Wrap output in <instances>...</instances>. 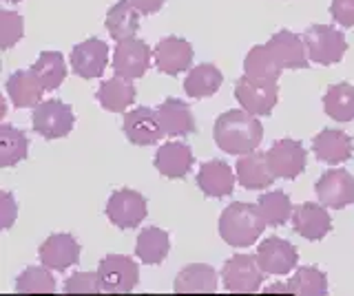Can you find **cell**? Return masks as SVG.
<instances>
[{
  "label": "cell",
  "mask_w": 354,
  "mask_h": 296,
  "mask_svg": "<svg viewBox=\"0 0 354 296\" xmlns=\"http://www.w3.org/2000/svg\"><path fill=\"white\" fill-rule=\"evenodd\" d=\"M97 279L106 294H129L136 290L140 281V268L131 257L109 255L100 261Z\"/></svg>",
  "instance_id": "cell-5"
},
{
  "label": "cell",
  "mask_w": 354,
  "mask_h": 296,
  "mask_svg": "<svg viewBox=\"0 0 354 296\" xmlns=\"http://www.w3.org/2000/svg\"><path fill=\"white\" fill-rule=\"evenodd\" d=\"M127 139L136 146H153L166 135L160 124L158 111H153L149 106L133 108L124 115V124H122Z\"/></svg>",
  "instance_id": "cell-10"
},
{
  "label": "cell",
  "mask_w": 354,
  "mask_h": 296,
  "mask_svg": "<svg viewBox=\"0 0 354 296\" xmlns=\"http://www.w3.org/2000/svg\"><path fill=\"white\" fill-rule=\"evenodd\" d=\"M177 294H213L217 290V272L206 263H191L175 279Z\"/></svg>",
  "instance_id": "cell-26"
},
{
  "label": "cell",
  "mask_w": 354,
  "mask_h": 296,
  "mask_svg": "<svg viewBox=\"0 0 354 296\" xmlns=\"http://www.w3.org/2000/svg\"><path fill=\"white\" fill-rule=\"evenodd\" d=\"M263 126L252 113L243 108H230L215 122V144L230 155H248L261 144Z\"/></svg>",
  "instance_id": "cell-1"
},
{
  "label": "cell",
  "mask_w": 354,
  "mask_h": 296,
  "mask_svg": "<svg viewBox=\"0 0 354 296\" xmlns=\"http://www.w3.org/2000/svg\"><path fill=\"white\" fill-rule=\"evenodd\" d=\"M129 3L133 5V9H136L138 14L149 16V14L160 12L162 5H164V0H129Z\"/></svg>",
  "instance_id": "cell-40"
},
{
  "label": "cell",
  "mask_w": 354,
  "mask_h": 296,
  "mask_svg": "<svg viewBox=\"0 0 354 296\" xmlns=\"http://www.w3.org/2000/svg\"><path fill=\"white\" fill-rule=\"evenodd\" d=\"M330 14L343 27H354V0H332Z\"/></svg>",
  "instance_id": "cell-39"
},
{
  "label": "cell",
  "mask_w": 354,
  "mask_h": 296,
  "mask_svg": "<svg viewBox=\"0 0 354 296\" xmlns=\"http://www.w3.org/2000/svg\"><path fill=\"white\" fill-rule=\"evenodd\" d=\"M109 60V47L104 40L88 38L80 45H75L71 51V69L75 75H80L84 80L100 78L106 69Z\"/></svg>",
  "instance_id": "cell-14"
},
{
  "label": "cell",
  "mask_w": 354,
  "mask_h": 296,
  "mask_svg": "<svg viewBox=\"0 0 354 296\" xmlns=\"http://www.w3.org/2000/svg\"><path fill=\"white\" fill-rule=\"evenodd\" d=\"M257 263L266 274H288L292 272L299 252L290 241L279 237H266L257 248Z\"/></svg>",
  "instance_id": "cell-12"
},
{
  "label": "cell",
  "mask_w": 354,
  "mask_h": 296,
  "mask_svg": "<svg viewBox=\"0 0 354 296\" xmlns=\"http://www.w3.org/2000/svg\"><path fill=\"white\" fill-rule=\"evenodd\" d=\"M193 166V150L180 141H166L155 152V168L169 179H182Z\"/></svg>",
  "instance_id": "cell-23"
},
{
  "label": "cell",
  "mask_w": 354,
  "mask_h": 296,
  "mask_svg": "<svg viewBox=\"0 0 354 296\" xmlns=\"http://www.w3.org/2000/svg\"><path fill=\"white\" fill-rule=\"evenodd\" d=\"M29 152V139L20 128L11 124L0 126V166L9 168L14 164L22 161Z\"/></svg>",
  "instance_id": "cell-34"
},
{
  "label": "cell",
  "mask_w": 354,
  "mask_h": 296,
  "mask_svg": "<svg viewBox=\"0 0 354 296\" xmlns=\"http://www.w3.org/2000/svg\"><path fill=\"white\" fill-rule=\"evenodd\" d=\"M5 3H20V0H5Z\"/></svg>",
  "instance_id": "cell-42"
},
{
  "label": "cell",
  "mask_w": 354,
  "mask_h": 296,
  "mask_svg": "<svg viewBox=\"0 0 354 296\" xmlns=\"http://www.w3.org/2000/svg\"><path fill=\"white\" fill-rule=\"evenodd\" d=\"M243 71H246V78L257 82V84H277L281 75V69L277 67L274 60L270 58L266 45H257L248 51L246 60H243Z\"/></svg>",
  "instance_id": "cell-30"
},
{
  "label": "cell",
  "mask_w": 354,
  "mask_h": 296,
  "mask_svg": "<svg viewBox=\"0 0 354 296\" xmlns=\"http://www.w3.org/2000/svg\"><path fill=\"white\" fill-rule=\"evenodd\" d=\"M266 49H268L270 58L274 64L283 69H306L310 64L308 58V47L301 36L292 34V31H277V34L266 42Z\"/></svg>",
  "instance_id": "cell-9"
},
{
  "label": "cell",
  "mask_w": 354,
  "mask_h": 296,
  "mask_svg": "<svg viewBox=\"0 0 354 296\" xmlns=\"http://www.w3.org/2000/svg\"><path fill=\"white\" fill-rule=\"evenodd\" d=\"M326 113L337 122H352L354 119V86L348 82L332 84L324 95Z\"/></svg>",
  "instance_id": "cell-32"
},
{
  "label": "cell",
  "mask_w": 354,
  "mask_h": 296,
  "mask_svg": "<svg viewBox=\"0 0 354 296\" xmlns=\"http://www.w3.org/2000/svg\"><path fill=\"white\" fill-rule=\"evenodd\" d=\"M31 71L44 86V91H53L64 82L66 78V64L60 51H42L38 60L33 62Z\"/></svg>",
  "instance_id": "cell-33"
},
{
  "label": "cell",
  "mask_w": 354,
  "mask_h": 296,
  "mask_svg": "<svg viewBox=\"0 0 354 296\" xmlns=\"http://www.w3.org/2000/svg\"><path fill=\"white\" fill-rule=\"evenodd\" d=\"M268 294L283 296H326L328 294V277L315 266L299 268L286 283L270 285Z\"/></svg>",
  "instance_id": "cell-17"
},
{
  "label": "cell",
  "mask_w": 354,
  "mask_h": 296,
  "mask_svg": "<svg viewBox=\"0 0 354 296\" xmlns=\"http://www.w3.org/2000/svg\"><path fill=\"white\" fill-rule=\"evenodd\" d=\"M25 34V20L20 14L3 9L0 12V47L11 49Z\"/></svg>",
  "instance_id": "cell-37"
},
{
  "label": "cell",
  "mask_w": 354,
  "mask_h": 296,
  "mask_svg": "<svg viewBox=\"0 0 354 296\" xmlns=\"http://www.w3.org/2000/svg\"><path fill=\"white\" fill-rule=\"evenodd\" d=\"M292 226L295 233L301 235L308 241H321L332 230V219L326 210V206L321 204H301L295 208L292 213Z\"/></svg>",
  "instance_id": "cell-20"
},
{
  "label": "cell",
  "mask_w": 354,
  "mask_h": 296,
  "mask_svg": "<svg viewBox=\"0 0 354 296\" xmlns=\"http://www.w3.org/2000/svg\"><path fill=\"white\" fill-rule=\"evenodd\" d=\"M111 64H113L115 75H122V78H129V80H138L149 71L151 49L147 42L136 40V38L118 42V47L113 51V62Z\"/></svg>",
  "instance_id": "cell-13"
},
{
  "label": "cell",
  "mask_w": 354,
  "mask_h": 296,
  "mask_svg": "<svg viewBox=\"0 0 354 296\" xmlns=\"http://www.w3.org/2000/svg\"><path fill=\"white\" fill-rule=\"evenodd\" d=\"M263 270L259 268L257 257L250 255H235L228 259L221 268V279L228 292H257L263 283Z\"/></svg>",
  "instance_id": "cell-6"
},
{
  "label": "cell",
  "mask_w": 354,
  "mask_h": 296,
  "mask_svg": "<svg viewBox=\"0 0 354 296\" xmlns=\"http://www.w3.org/2000/svg\"><path fill=\"white\" fill-rule=\"evenodd\" d=\"M147 210H149L147 199H144L138 190H131V188L115 190L106 201L109 221L122 230L138 228L142 224V219L147 217Z\"/></svg>",
  "instance_id": "cell-7"
},
{
  "label": "cell",
  "mask_w": 354,
  "mask_h": 296,
  "mask_svg": "<svg viewBox=\"0 0 354 296\" xmlns=\"http://www.w3.org/2000/svg\"><path fill=\"white\" fill-rule=\"evenodd\" d=\"M235 97L243 111L252 115H270L279 100V89L277 84H257L243 75L235 84Z\"/></svg>",
  "instance_id": "cell-15"
},
{
  "label": "cell",
  "mask_w": 354,
  "mask_h": 296,
  "mask_svg": "<svg viewBox=\"0 0 354 296\" xmlns=\"http://www.w3.org/2000/svg\"><path fill=\"white\" fill-rule=\"evenodd\" d=\"M33 130L44 139H60L71 133L75 124L73 108L62 100H47L33 108L31 115Z\"/></svg>",
  "instance_id": "cell-4"
},
{
  "label": "cell",
  "mask_w": 354,
  "mask_h": 296,
  "mask_svg": "<svg viewBox=\"0 0 354 296\" xmlns=\"http://www.w3.org/2000/svg\"><path fill=\"white\" fill-rule=\"evenodd\" d=\"M235 177L237 175L232 172V168L226 161L210 159L199 166L197 186L204 195L221 199V197H228V195H232V190H235Z\"/></svg>",
  "instance_id": "cell-19"
},
{
  "label": "cell",
  "mask_w": 354,
  "mask_h": 296,
  "mask_svg": "<svg viewBox=\"0 0 354 296\" xmlns=\"http://www.w3.org/2000/svg\"><path fill=\"white\" fill-rule=\"evenodd\" d=\"M9 100L16 108H36L40 104V97L44 93V86L36 78V73L29 71H16L5 84Z\"/></svg>",
  "instance_id": "cell-25"
},
{
  "label": "cell",
  "mask_w": 354,
  "mask_h": 296,
  "mask_svg": "<svg viewBox=\"0 0 354 296\" xmlns=\"http://www.w3.org/2000/svg\"><path fill=\"white\" fill-rule=\"evenodd\" d=\"M18 294H51L55 290V281L47 268L29 266L16 281Z\"/></svg>",
  "instance_id": "cell-36"
},
{
  "label": "cell",
  "mask_w": 354,
  "mask_h": 296,
  "mask_svg": "<svg viewBox=\"0 0 354 296\" xmlns=\"http://www.w3.org/2000/svg\"><path fill=\"white\" fill-rule=\"evenodd\" d=\"M266 157L274 177L295 179L306 170V148L297 139H277Z\"/></svg>",
  "instance_id": "cell-11"
},
{
  "label": "cell",
  "mask_w": 354,
  "mask_h": 296,
  "mask_svg": "<svg viewBox=\"0 0 354 296\" xmlns=\"http://www.w3.org/2000/svg\"><path fill=\"white\" fill-rule=\"evenodd\" d=\"M97 102L111 113H124L127 108L136 102V84L129 78H109L100 84L97 89Z\"/></svg>",
  "instance_id": "cell-27"
},
{
  "label": "cell",
  "mask_w": 354,
  "mask_h": 296,
  "mask_svg": "<svg viewBox=\"0 0 354 296\" xmlns=\"http://www.w3.org/2000/svg\"><path fill=\"white\" fill-rule=\"evenodd\" d=\"M313 150L319 161L343 164L352 157V137L337 128H326L313 139Z\"/></svg>",
  "instance_id": "cell-24"
},
{
  "label": "cell",
  "mask_w": 354,
  "mask_h": 296,
  "mask_svg": "<svg viewBox=\"0 0 354 296\" xmlns=\"http://www.w3.org/2000/svg\"><path fill=\"white\" fill-rule=\"evenodd\" d=\"M104 25H106V31H109L111 38L118 40V42H124V40H131L138 34L140 14L133 9V5L129 3V0H118V3L109 9Z\"/></svg>",
  "instance_id": "cell-28"
},
{
  "label": "cell",
  "mask_w": 354,
  "mask_h": 296,
  "mask_svg": "<svg viewBox=\"0 0 354 296\" xmlns=\"http://www.w3.org/2000/svg\"><path fill=\"white\" fill-rule=\"evenodd\" d=\"M153 60L155 67L166 75H177L186 71L193 62V47L191 42L184 38L169 36L158 42V47L153 49Z\"/></svg>",
  "instance_id": "cell-18"
},
{
  "label": "cell",
  "mask_w": 354,
  "mask_h": 296,
  "mask_svg": "<svg viewBox=\"0 0 354 296\" xmlns=\"http://www.w3.org/2000/svg\"><path fill=\"white\" fill-rule=\"evenodd\" d=\"M266 221L257 204L235 201L224 208L219 217V235L232 248H248L263 233Z\"/></svg>",
  "instance_id": "cell-2"
},
{
  "label": "cell",
  "mask_w": 354,
  "mask_h": 296,
  "mask_svg": "<svg viewBox=\"0 0 354 296\" xmlns=\"http://www.w3.org/2000/svg\"><path fill=\"white\" fill-rule=\"evenodd\" d=\"M315 193L321 206L341 210L354 201V177L343 168H332L317 179Z\"/></svg>",
  "instance_id": "cell-8"
},
{
  "label": "cell",
  "mask_w": 354,
  "mask_h": 296,
  "mask_svg": "<svg viewBox=\"0 0 354 296\" xmlns=\"http://www.w3.org/2000/svg\"><path fill=\"white\" fill-rule=\"evenodd\" d=\"M3 219H5V228H11L16 219V201L11 193H3Z\"/></svg>",
  "instance_id": "cell-41"
},
{
  "label": "cell",
  "mask_w": 354,
  "mask_h": 296,
  "mask_svg": "<svg viewBox=\"0 0 354 296\" xmlns=\"http://www.w3.org/2000/svg\"><path fill=\"white\" fill-rule=\"evenodd\" d=\"M235 175H237V181L246 190H263L277 179L270 172L268 157L257 150L239 157V161L235 164Z\"/></svg>",
  "instance_id": "cell-21"
},
{
  "label": "cell",
  "mask_w": 354,
  "mask_h": 296,
  "mask_svg": "<svg viewBox=\"0 0 354 296\" xmlns=\"http://www.w3.org/2000/svg\"><path fill=\"white\" fill-rule=\"evenodd\" d=\"M304 42L308 47V58L310 62L317 64H337L348 51V42L346 36L341 34L339 29L328 27V25H313L306 29Z\"/></svg>",
  "instance_id": "cell-3"
},
{
  "label": "cell",
  "mask_w": 354,
  "mask_h": 296,
  "mask_svg": "<svg viewBox=\"0 0 354 296\" xmlns=\"http://www.w3.org/2000/svg\"><path fill=\"white\" fill-rule=\"evenodd\" d=\"M169 248H171L169 233L155 226H149L138 235L136 255L142 263H147V266H160L166 259V255H169Z\"/></svg>",
  "instance_id": "cell-29"
},
{
  "label": "cell",
  "mask_w": 354,
  "mask_h": 296,
  "mask_svg": "<svg viewBox=\"0 0 354 296\" xmlns=\"http://www.w3.org/2000/svg\"><path fill=\"white\" fill-rule=\"evenodd\" d=\"M221 82H224V75L215 67V64H197L195 69L188 71L186 80H184V91L191 97H208L215 95L219 91Z\"/></svg>",
  "instance_id": "cell-31"
},
{
  "label": "cell",
  "mask_w": 354,
  "mask_h": 296,
  "mask_svg": "<svg viewBox=\"0 0 354 296\" xmlns=\"http://www.w3.org/2000/svg\"><path fill=\"white\" fill-rule=\"evenodd\" d=\"M64 292L66 294H80V296L100 294V292H102V285H100L97 272H93V274H88V272L73 274L71 279H66Z\"/></svg>",
  "instance_id": "cell-38"
},
{
  "label": "cell",
  "mask_w": 354,
  "mask_h": 296,
  "mask_svg": "<svg viewBox=\"0 0 354 296\" xmlns=\"http://www.w3.org/2000/svg\"><path fill=\"white\" fill-rule=\"evenodd\" d=\"M38 257H40V263L47 270L62 272V270L71 268L80 261V244L75 241V237L66 235V233L51 235L40 246Z\"/></svg>",
  "instance_id": "cell-16"
},
{
  "label": "cell",
  "mask_w": 354,
  "mask_h": 296,
  "mask_svg": "<svg viewBox=\"0 0 354 296\" xmlns=\"http://www.w3.org/2000/svg\"><path fill=\"white\" fill-rule=\"evenodd\" d=\"M158 117H160V124L164 128V133L171 135V137L191 135L197 128L191 106H188L184 100H175V97H169V100H164L160 104Z\"/></svg>",
  "instance_id": "cell-22"
},
{
  "label": "cell",
  "mask_w": 354,
  "mask_h": 296,
  "mask_svg": "<svg viewBox=\"0 0 354 296\" xmlns=\"http://www.w3.org/2000/svg\"><path fill=\"white\" fill-rule=\"evenodd\" d=\"M257 208L263 217L266 226H283L288 219L292 217V201L290 197L281 190H272V193H266L257 199Z\"/></svg>",
  "instance_id": "cell-35"
}]
</instances>
